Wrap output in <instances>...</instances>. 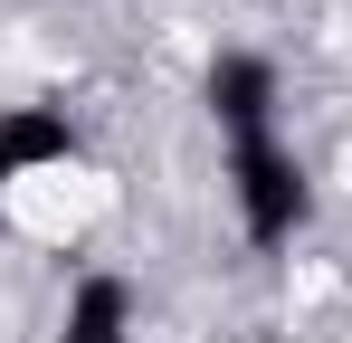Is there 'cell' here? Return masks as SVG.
I'll list each match as a JSON object with an SVG mask.
<instances>
[{"mask_svg": "<svg viewBox=\"0 0 352 343\" xmlns=\"http://www.w3.org/2000/svg\"><path fill=\"white\" fill-rule=\"evenodd\" d=\"M229 200H238V229L257 238V248H286L305 210H314V191H305V163H295L276 134H248L229 143Z\"/></svg>", "mask_w": 352, "mask_h": 343, "instance_id": "cell-1", "label": "cell"}, {"mask_svg": "<svg viewBox=\"0 0 352 343\" xmlns=\"http://www.w3.org/2000/svg\"><path fill=\"white\" fill-rule=\"evenodd\" d=\"M200 96H210V124H219L229 143H248V134H276L286 76H276V57H257V48H219L210 76H200Z\"/></svg>", "mask_w": 352, "mask_h": 343, "instance_id": "cell-2", "label": "cell"}, {"mask_svg": "<svg viewBox=\"0 0 352 343\" xmlns=\"http://www.w3.org/2000/svg\"><path fill=\"white\" fill-rule=\"evenodd\" d=\"M76 153H86V134H76L67 105H0V191L38 181V172H67Z\"/></svg>", "mask_w": 352, "mask_h": 343, "instance_id": "cell-3", "label": "cell"}, {"mask_svg": "<svg viewBox=\"0 0 352 343\" xmlns=\"http://www.w3.org/2000/svg\"><path fill=\"white\" fill-rule=\"evenodd\" d=\"M133 324H143V295L115 267H86L58 305V343H133Z\"/></svg>", "mask_w": 352, "mask_h": 343, "instance_id": "cell-4", "label": "cell"}]
</instances>
